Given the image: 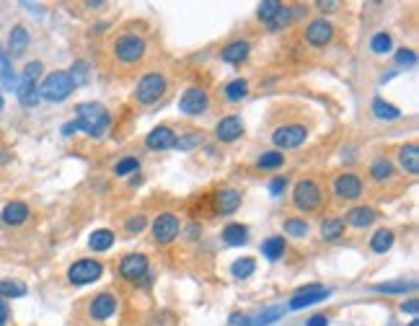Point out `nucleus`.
<instances>
[{
  "label": "nucleus",
  "instance_id": "obj_1",
  "mask_svg": "<svg viewBox=\"0 0 419 326\" xmlns=\"http://www.w3.org/2000/svg\"><path fill=\"white\" fill-rule=\"evenodd\" d=\"M76 129L86 132L88 138H101L111 125L109 109L99 101H83L76 106Z\"/></svg>",
  "mask_w": 419,
  "mask_h": 326
},
{
  "label": "nucleus",
  "instance_id": "obj_2",
  "mask_svg": "<svg viewBox=\"0 0 419 326\" xmlns=\"http://www.w3.org/2000/svg\"><path fill=\"white\" fill-rule=\"evenodd\" d=\"M148 55V39L143 34H135V31H125V34L114 36L111 42V57L125 65V68H132V65H140L145 60Z\"/></svg>",
  "mask_w": 419,
  "mask_h": 326
},
{
  "label": "nucleus",
  "instance_id": "obj_3",
  "mask_svg": "<svg viewBox=\"0 0 419 326\" xmlns=\"http://www.w3.org/2000/svg\"><path fill=\"white\" fill-rule=\"evenodd\" d=\"M292 207L298 210V213H316L321 210L324 205V189L318 184L316 179H298L295 181V187H292Z\"/></svg>",
  "mask_w": 419,
  "mask_h": 326
},
{
  "label": "nucleus",
  "instance_id": "obj_4",
  "mask_svg": "<svg viewBox=\"0 0 419 326\" xmlns=\"http://www.w3.org/2000/svg\"><path fill=\"white\" fill-rule=\"evenodd\" d=\"M166 94H169V78L158 70L145 73L135 86V101L140 106H155Z\"/></svg>",
  "mask_w": 419,
  "mask_h": 326
},
{
  "label": "nucleus",
  "instance_id": "obj_5",
  "mask_svg": "<svg viewBox=\"0 0 419 326\" xmlns=\"http://www.w3.org/2000/svg\"><path fill=\"white\" fill-rule=\"evenodd\" d=\"M73 88H76V83H73L68 70H55L50 76H44L42 86H39V96L44 101L60 104L73 94Z\"/></svg>",
  "mask_w": 419,
  "mask_h": 326
},
{
  "label": "nucleus",
  "instance_id": "obj_6",
  "mask_svg": "<svg viewBox=\"0 0 419 326\" xmlns=\"http://www.w3.org/2000/svg\"><path fill=\"white\" fill-rule=\"evenodd\" d=\"M365 192V181L357 171H339L332 176V194L339 202H355L362 197Z\"/></svg>",
  "mask_w": 419,
  "mask_h": 326
},
{
  "label": "nucleus",
  "instance_id": "obj_7",
  "mask_svg": "<svg viewBox=\"0 0 419 326\" xmlns=\"http://www.w3.org/2000/svg\"><path fill=\"white\" fill-rule=\"evenodd\" d=\"M150 233H153L155 243L169 246V243H173V241L179 239L181 218L176 213H158L153 220H150Z\"/></svg>",
  "mask_w": 419,
  "mask_h": 326
},
{
  "label": "nucleus",
  "instance_id": "obj_8",
  "mask_svg": "<svg viewBox=\"0 0 419 326\" xmlns=\"http://www.w3.org/2000/svg\"><path fill=\"white\" fill-rule=\"evenodd\" d=\"M104 275V262L91 257L76 259L73 264L68 267V283L70 285H91L96 280H101Z\"/></svg>",
  "mask_w": 419,
  "mask_h": 326
},
{
  "label": "nucleus",
  "instance_id": "obj_9",
  "mask_svg": "<svg viewBox=\"0 0 419 326\" xmlns=\"http://www.w3.org/2000/svg\"><path fill=\"white\" fill-rule=\"evenodd\" d=\"M306 140H308V127H303V125H298V122H292V125H280V127L272 132V143L280 153L306 146Z\"/></svg>",
  "mask_w": 419,
  "mask_h": 326
},
{
  "label": "nucleus",
  "instance_id": "obj_10",
  "mask_svg": "<svg viewBox=\"0 0 419 326\" xmlns=\"http://www.w3.org/2000/svg\"><path fill=\"white\" fill-rule=\"evenodd\" d=\"M207 109H210V94L205 88L192 86L179 96V112L187 114V117H199Z\"/></svg>",
  "mask_w": 419,
  "mask_h": 326
},
{
  "label": "nucleus",
  "instance_id": "obj_11",
  "mask_svg": "<svg viewBox=\"0 0 419 326\" xmlns=\"http://www.w3.org/2000/svg\"><path fill=\"white\" fill-rule=\"evenodd\" d=\"M120 309V298L114 292H96L91 303H88V318L91 321H109Z\"/></svg>",
  "mask_w": 419,
  "mask_h": 326
},
{
  "label": "nucleus",
  "instance_id": "obj_12",
  "mask_svg": "<svg viewBox=\"0 0 419 326\" xmlns=\"http://www.w3.org/2000/svg\"><path fill=\"white\" fill-rule=\"evenodd\" d=\"M148 269H150V262L145 254H127L120 262V277L127 283H143L148 277Z\"/></svg>",
  "mask_w": 419,
  "mask_h": 326
},
{
  "label": "nucleus",
  "instance_id": "obj_13",
  "mask_svg": "<svg viewBox=\"0 0 419 326\" xmlns=\"http://www.w3.org/2000/svg\"><path fill=\"white\" fill-rule=\"evenodd\" d=\"M334 34H336V29H334L332 21L324 16L308 21L306 31H303V36H306V42H308L311 47H326V44H332Z\"/></svg>",
  "mask_w": 419,
  "mask_h": 326
},
{
  "label": "nucleus",
  "instance_id": "obj_14",
  "mask_svg": "<svg viewBox=\"0 0 419 326\" xmlns=\"http://www.w3.org/2000/svg\"><path fill=\"white\" fill-rule=\"evenodd\" d=\"M329 295H332V290H329V288H321V285H306L303 290H298L290 298V303H287V311L311 309V306H316V303H324Z\"/></svg>",
  "mask_w": 419,
  "mask_h": 326
},
{
  "label": "nucleus",
  "instance_id": "obj_15",
  "mask_svg": "<svg viewBox=\"0 0 419 326\" xmlns=\"http://www.w3.org/2000/svg\"><path fill=\"white\" fill-rule=\"evenodd\" d=\"M243 135V120L241 114H225L218 125H215V140L218 143H236V140Z\"/></svg>",
  "mask_w": 419,
  "mask_h": 326
},
{
  "label": "nucleus",
  "instance_id": "obj_16",
  "mask_svg": "<svg viewBox=\"0 0 419 326\" xmlns=\"http://www.w3.org/2000/svg\"><path fill=\"white\" fill-rule=\"evenodd\" d=\"M31 218V207L21 202V199H13L8 205L0 210V223L8 225V228H18V225H26Z\"/></svg>",
  "mask_w": 419,
  "mask_h": 326
},
{
  "label": "nucleus",
  "instance_id": "obj_17",
  "mask_svg": "<svg viewBox=\"0 0 419 326\" xmlns=\"http://www.w3.org/2000/svg\"><path fill=\"white\" fill-rule=\"evenodd\" d=\"M342 220L344 225H350L355 231H365V228H370L378 220V210L370 205H357L352 207V210H347V215H344Z\"/></svg>",
  "mask_w": 419,
  "mask_h": 326
},
{
  "label": "nucleus",
  "instance_id": "obj_18",
  "mask_svg": "<svg viewBox=\"0 0 419 326\" xmlns=\"http://www.w3.org/2000/svg\"><path fill=\"white\" fill-rule=\"evenodd\" d=\"M241 199H243V194H241V189L236 187H222L218 194H215L213 205H215V213L218 215H233L236 210L241 207Z\"/></svg>",
  "mask_w": 419,
  "mask_h": 326
},
{
  "label": "nucleus",
  "instance_id": "obj_19",
  "mask_svg": "<svg viewBox=\"0 0 419 326\" xmlns=\"http://www.w3.org/2000/svg\"><path fill=\"white\" fill-rule=\"evenodd\" d=\"M173 143H176V129L169 127V125L153 127L145 138V146L150 148V150H171Z\"/></svg>",
  "mask_w": 419,
  "mask_h": 326
},
{
  "label": "nucleus",
  "instance_id": "obj_20",
  "mask_svg": "<svg viewBox=\"0 0 419 326\" xmlns=\"http://www.w3.org/2000/svg\"><path fill=\"white\" fill-rule=\"evenodd\" d=\"M396 163H399V169H402L404 173L417 176L419 173V146L417 143H404V146H399Z\"/></svg>",
  "mask_w": 419,
  "mask_h": 326
},
{
  "label": "nucleus",
  "instance_id": "obj_21",
  "mask_svg": "<svg viewBox=\"0 0 419 326\" xmlns=\"http://www.w3.org/2000/svg\"><path fill=\"white\" fill-rule=\"evenodd\" d=\"M251 55V44L246 39H233L220 50V60L228 62V65H243Z\"/></svg>",
  "mask_w": 419,
  "mask_h": 326
},
{
  "label": "nucleus",
  "instance_id": "obj_22",
  "mask_svg": "<svg viewBox=\"0 0 419 326\" xmlns=\"http://www.w3.org/2000/svg\"><path fill=\"white\" fill-rule=\"evenodd\" d=\"M370 179L376 181V184H388V181L396 176V166L391 158H385V155H376L373 161H370Z\"/></svg>",
  "mask_w": 419,
  "mask_h": 326
},
{
  "label": "nucleus",
  "instance_id": "obj_23",
  "mask_svg": "<svg viewBox=\"0 0 419 326\" xmlns=\"http://www.w3.org/2000/svg\"><path fill=\"white\" fill-rule=\"evenodd\" d=\"M29 44H31V34H29V29H26L24 24H16L8 31V52L13 55V57H21V55L29 50Z\"/></svg>",
  "mask_w": 419,
  "mask_h": 326
},
{
  "label": "nucleus",
  "instance_id": "obj_24",
  "mask_svg": "<svg viewBox=\"0 0 419 326\" xmlns=\"http://www.w3.org/2000/svg\"><path fill=\"white\" fill-rule=\"evenodd\" d=\"M396 243V233L391 228H378L373 236H370V251L373 254H385V251H391Z\"/></svg>",
  "mask_w": 419,
  "mask_h": 326
},
{
  "label": "nucleus",
  "instance_id": "obj_25",
  "mask_svg": "<svg viewBox=\"0 0 419 326\" xmlns=\"http://www.w3.org/2000/svg\"><path fill=\"white\" fill-rule=\"evenodd\" d=\"M262 257L267 262H280L285 257V251H287V241L283 236H269L267 241H262Z\"/></svg>",
  "mask_w": 419,
  "mask_h": 326
},
{
  "label": "nucleus",
  "instance_id": "obj_26",
  "mask_svg": "<svg viewBox=\"0 0 419 326\" xmlns=\"http://www.w3.org/2000/svg\"><path fill=\"white\" fill-rule=\"evenodd\" d=\"M248 96V80L246 78H233L222 86V99L228 104H239Z\"/></svg>",
  "mask_w": 419,
  "mask_h": 326
},
{
  "label": "nucleus",
  "instance_id": "obj_27",
  "mask_svg": "<svg viewBox=\"0 0 419 326\" xmlns=\"http://www.w3.org/2000/svg\"><path fill=\"white\" fill-rule=\"evenodd\" d=\"M205 132L202 129H189V132H184V135H176V143H173V148L176 150H181V153H189V150H194V148H199L202 143H205Z\"/></svg>",
  "mask_w": 419,
  "mask_h": 326
},
{
  "label": "nucleus",
  "instance_id": "obj_28",
  "mask_svg": "<svg viewBox=\"0 0 419 326\" xmlns=\"http://www.w3.org/2000/svg\"><path fill=\"white\" fill-rule=\"evenodd\" d=\"M344 231H347V225H344L342 218H326V220H321V236H324V241L336 243V241L344 239Z\"/></svg>",
  "mask_w": 419,
  "mask_h": 326
},
{
  "label": "nucleus",
  "instance_id": "obj_29",
  "mask_svg": "<svg viewBox=\"0 0 419 326\" xmlns=\"http://www.w3.org/2000/svg\"><path fill=\"white\" fill-rule=\"evenodd\" d=\"M111 246H114V231H109V228H99V231H94L91 236H88V249L91 251H109Z\"/></svg>",
  "mask_w": 419,
  "mask_h": 326
},
{
  "label": "nucleus",
  "instance_id": "obj_30",
  "mask_svg": "<svg viewBox=\"0 0 419 326\" xmlns=\"http://www.w3.org/2000/svg\"><path fill=\"white\" fill-rule=\"evenodd\" d=\"M222 241H225L228 246H243L248 241V228L241 223H228L222 228Z\"/></svg>",
  "mask_w": 419,
  "mask_h": 326
},
{
  "label": "nucleus",
  "instance_id": "obj_31",
  "mask_svg": "<svg viewBox=\"0 0 419 326\" xmlns=\"http://www.w3.org/2000/svg\"><path fill=\"white\" fill-rule=\"evenodd\" d=\"M16 94H18V101L24 104V106H36L39 104V88H36V83H31V80H18L16 83Z\"/></svg>",
  "mask_w": 419,
  "mask_h": 326
},
{
  "label": "nucleus",
  "instance_id": "obj_32",
  "mask_svg": "<svg viewBox=\"0 0 419 326\" xmlns=\"http://www.w3.org/2000/svg\"><path fill=\"white\" fill-rule=\"evenodd\" d=\"M373 117L381 122H396L402 117V109H396L394 104H385L383 99H373Z\"/></svg>",
  "mask_w": 419,
  "mask_h": 326
},
{
  "label": "nucleus",
  "instance_id": "obj_33",
  "mask_svg": "<svg viewBox=\"0 0 419 326\" xmlns=\"http://www.w3.org/2000/svg\"><path fill=\"white\" fill-rule=\"evenodd\" d=\"M285 153H280V150H264V153L257 158V169H262V171H274V169H283L285 166Z\"/></svg>",
  "mask_w": 419,
  "mask_h": 326
},
{
  "label": "nucleus",
  "instance_id": "obj_34",
  "mask_svg": "<svg viewBox=\"0 0 419 326\" xmlns=\"http://www.w3.org/2000/svg\"><path fill=\"white\" fill-rule=\"evenodd\" d=\"M26 292H29V288H26V283H21V280H10V277L0 280V298H3V301H8V298H24Z\"/></svg>",
  "mask_w": 419,
  "mask_h": 326
},
{
  "label": "nucleus",
  "instance_id": "obj_35",
  "mask_svg": "<svg viewBox=\"0 0 419 326\" xmlns=\"http://www.w3.org/2000/svg\"><path fill=\"white\" fill-rule=\"evenodd\" d=\"M285 233L292 236V239H306L311 233V225L306 218H300V215H290L287 220H285Z\"/></svg>",
  "mask_w": 419,
  "mask_h": 326
},
{
  "label": "nucleus",
  "instance_id": "obj_36",
  "mask_svg": "<svg viewBox=\"0 0 419 326\" xmlns=\"http://www.w3.org/2000/svg\"><path fill=\"white\" fill-rule=\"evenodd\" d=\"M376 292H385V295H402V292L417 290V283L411 280H394V283H383V285H373Z\"/></svg>",
  "mask_w": 419,
  "mask_h": 326
},
{
  "label": "nucleus",
  "instance_id": "obj_37",
  "mask_svg": "<svg viewBox=\"0 0 419 326\" xmlns=\"http://www.w3.org/2000/svg\"><path fill=\"white\" fill-rule=\"evenodd\" d=\"M370 50L376 52V55H391V50H394V36L388 34V31H376V34L370 36Z\"/></svg>",
  "mask_w": 419,
  "mask_h": 326
},
{
  "label": "nucleus",
  "instance_id": "obj_38",
  "mask_svg": "<svg viewBox=\"0 0 419 326\" xmlns=\"http://www.w3.org/2000/svg\"><path fill=\"white\" fill-rule=\"evenodd\" d=\"M254 272H257V262L251 257H241L231 264V275L236 277V280H246V277H251Z\"/></svg>",
  "mask_w": 419,
  "mask_h": 326
},
{
  "label": "nucleus",
  "instance_id": "obj_39",
  "mask_svg": "<svg viewBox=\"0 0 419 326\" xmlns=\"http://www.w3.org/2000/svg\"><path fill=\"white\" fill-rule=\"evenodd\" d=\"M285 316V309H267L257 316H248V324L246 326H272L274 321H280Z\"/></svg>",
  "mask_w": 419,
  "mask_h": 326
},
{
  "label": "nucleus",
  "instance_id": "obj_40",
  "mask_svg": "<svg viewBox=\"0 0 419 326\" xmlns=\"http://www.w3.org/2000/svg\"><path fill=\"white\" fill-rule=\"evenodd\" d=\"M137 169H140V158L137 155H125V158H120L117 161V166H114V176H129V173H135Z\"/></svg>",
  "mask_w": 419,
  "mask_h": 326
},
{
  "label": "nucleus",
  "instance_id": "obj_41",
  "mask_svg": "<svg viewBox=\"0 0 419 326\" xmlns=\"http://www.w3.org/2000/svg\"><path fill=\"white\" fill-rule=\"evenodd\" d=\"M280 8H283V3H277V0H267V3H259V8H257L259 21L269 24V21H272L277 13H280Z\"/></svg>",
  "mask_w": 419,
  "mask_h": 326
},
{
  "label": "nucleus",
  "instance_id": "obj_42",
  "mask_svg": "<svg viewBox=\"0 0 419 326\" xmlns=\"http://www.w3.org/2000/svg\"><path fill=\"white\" fill-rule=\"evenodd\" d=\"M290 21H292L290 6H283V8H280V13H277V16H274L269 24H267V29H269V31H280V29H287V26H290Z\"/></svg>",
  "mask_w": 419,
  "mask_h": 326
},
{
  "label": "nucleus",
  "instance_id": "obj_43",
  "mask_svg": "<svg viewBox=\"0 0 419 326\" xmlns=\"http://www.w3.org/2000/svg\"><path fill=\"white\" fill-rule=\"evenodd\" d=\"M148 228V218L143 213L140 215H129L127 220H125V231L129 233V236H137V233H143Z\"/></svg>",
  "mask_w": 419,
  "mask_h": 326
},
{
  "label": "nucleus",
  "instance_id": "obj_44",
  "mask_svg": "<svg viewBox=\"0 0 419 326\" xmlns=\"http://www.w3.org/2000/svg\"><path fill=\"white\" fill-rule=\"evenodd\" d=\"M396 62H399L402 68H414V65H417V52L404 47V50L396 52Z\"/></svg>",
  "mask_w": 419,
  "mask_h": 326
},
{
  "label": "nucleus",
  "instance_id": "obj_45",
  "mask_svg": "<svg viewBox=\"0 0 419 326\" xmlns=\"http://www.w3.org/2000/svg\"><path fill=\"white\" fill-rule=\"evenodd\" d=\"M287 184H290L287 176H274V179H269V194H272V197H283Z\"/></svg>",
  "mask_w": 419,
  "mask_h": 326
},
{
  "label": "nucleus",
  "instance_id": "obj_46",
  "mask_svg": "<svg viewBox=\"0 0 419 326\" xmlns=\"http://www.w3.org/2000/svg\"><path fill=\"white\" fill-rule=\"evenodd\" d=\"M42 70H44V65L39 60L29 62V65L24 68V80H31V83H36V78L42 76Z\"/></svg>",
  "mask_w": 419,
  "mask_h": 326
},
{
  "label": "nucleus",
  "instance_id": "obj_47",
  "mask_svg": "<svg viewBox=\"0 0 419 326\" xmlns=\"http://www.w3.org/2000/svg\"><path fill=\"white\" fill-rule=\"evenodd\" d=\"M86 73H88V65L86 62H76L73 68H70V78H73V83H83L86 80Z\"/></svg>",
  "mask_w": 419,
  "mask_h": 326
},
{
  "label": "nucleus",
  "instance_id": "obj_48",
  "mask_svg": "<svg viewBox=\"0 0 419 326\" xmlns=\"http://www.w3.org/2000/svg\"><path fill=\"white\" fill-rule=\"evenodd\" d=\"M402 313H409V316H417L419 313V301H414V298H409L406 303H402Z\"/></svg>",
  "mask_w": 419,
  "mask_h": 326
},
{
  "label": "nucleus",
  "instance_id": "obj_49",
  "mask_svg": "<svg viewBox=\"0 0 419 326\" xmlns=\"http://www.w3.org/2000/svg\"><path fill=\"white\" fill-rule=\"evenodd\" d=\"M306 326H329V316L316 313V316H311L308 321H306Z\"/></svg>",
  "mask_w": 419,
  "mask_h": 326
},
{
  "label": "nucleus",
  "instance_id": "obj_50",
  "mask_svg": "<svg viewBox=\"0 0 419 326\" xmlns=\"http://www.w3.org/2000/svg\"><path fill=\"white\" fill-rule=\"evenodd\" d=\"M318 10H321V13H332V10H339V3H334V0H321V3H318L316 6Z\"/></svg>",
  "mask_w": 419,
  "mask_h": 326
},
{
  "label": "nucleus",
  "instance_id": "obj_51",
  "mask_svg": "<svg viewBox=\"0 0 419 326\" xmlns=\"http://www.w3.org/2000/svg\"><path fill=\"white\" fill-rule=\"evenodd\" d=\"M8 316H10V311H8V303L0 298V326H6L8 324Z\"/></svg>",
  "mask_w": 419,
  "mask_h": 326
},
{
  "label": "nucleus",
  "instance_id": "obj_52",
  "mask_svg": "<svg viewBox=\"0 0 419 326\" xmlns=\"http://www.w3.org/2000/svg\"><path fill=\"white\" fill-rule=\"evenodd\" d=\"M228 324H231V326H246L248 316H243V313H233V316L228 318Z\"/></svg>",
  "mask_w": 419,
  "mask_h": 326
},
{
  "label": "nucleus",
  "instance_id": "obj_53",
  "mask_svg": "<svg viewBox=\"0 0 419 326\" xmlns=\"http://www.w3.org/2000/svg\"><path fill=\"white\" fill-rule=\"evenodd\" d=\"M409 326H419V321H417V318H411V321H409Z\"/></svg>",
  "mask_w": 419,
  "mask_h": 326
},
{
  "label": "nucleus",
  "instance_id": "obj_54",
  "mask_svg": "<svg viewBox=\"0 0 419 326\" xmlns=\"http://www.w3.org/2000/svg\"><path fill=\"white\" fill-rule=\"evenodd\" d=\"M0 109H3V94H0Z\"/></svg>",
  "mask_w": 419,
  "mask_h": 326
}]
</instances>
